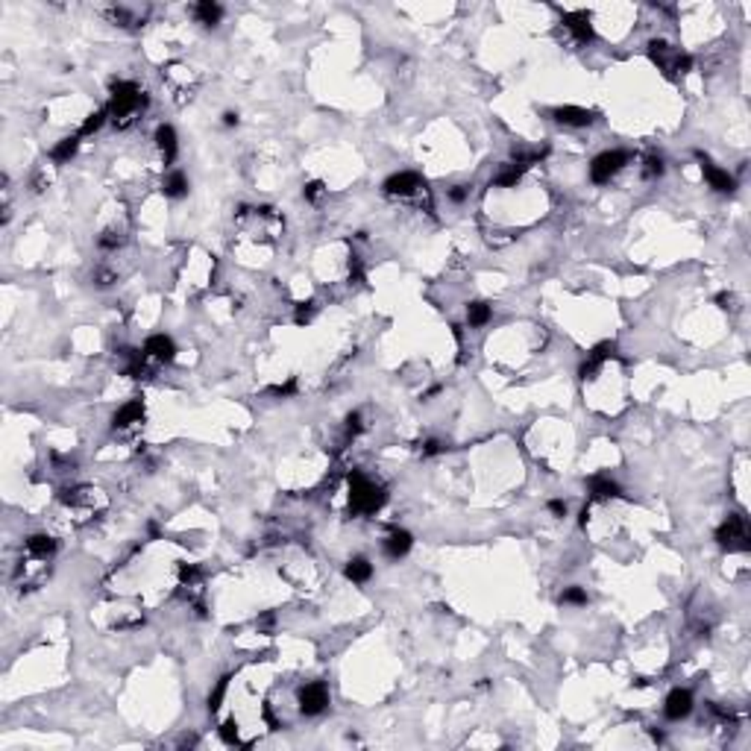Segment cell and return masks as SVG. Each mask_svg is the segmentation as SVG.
<instances>
[{
    "instance_id": "5bb4252c",
    "label": "cell",
    "mask_w": 751,
    "mask_h": 751,
    "mask_svg": "<svg viewBox=\"0 0 751 751\" xmlns=\"http://www.w3.org/2000/svg\"><path fill=\"white\" fill-rule=\"evenodd\" d=\"M24 546L36 560H47V558H53V552H56V540L47 534H32V537H27Z\"/></svg>"
},
{
    "instance_id": "d6986e66",
    "label": "cell",
    "mask_w": 751,
    "mask_h": 751,
    "mask_svg": "<svg viewBox=\"0 0 751 751\" xmlns=\"http://www.w3.org/2000/svg\"><path fill=\"white\" fill-rule=\"evenodd\" d=\"M188 188H191L188 176H185L182 171H173V173H168V179H164L162 191H164V197H173V200H179V197L188 194Z\"/></svg>"
},
{
    "instance_id": "3957f363",
    "label": "cell",
    "mask_w": 751,
    "mask_h": 751,
    "mask_svg": "<svg viewBox=\"0 0 751 751\" xmlns=\"http://www.w3.org/2000/svg\"><path fill=\"white\" fill-rule=\"evenodd\" d=\"M716 543L728 552H745L748 549V525H745V516L739 514H731L728 520L719 525L716 532Z\"/></svg>"
},
{
    "instance_id": "7402d4cb",
    "label": "cell",
    "mask_w": 751,
    "mask_h": 751,
    "mask_svg": "<svg viewBox=\"0 0 751 751\" xmlns=\"http://www.w3.org/2000/svg\"><path fill=\"white\" fill-rule=\"evenodd\" d=\"M523 173H525V168H520V164H505V168L499 171V176H496V185L499 188H514L516 182L523 179Z\"/></svg>"
},
{
    "instance_id": "d590c367",
    "label": "cell",
    "mask_w": 751,
    "mask_h": 751,
    "mask_svg": "<svg viewBox=\"0 0 751 751\" xmlns=\"http://www.w3.org/2000/svg\"><path fill=\"white\" fill-rule=\"evenodd\" d=\"M294 391H296V384H294V382H288V384H279V388H273L270 393H273V396H291Z\"/></svg>"
},
{
    "instance_id": "5b68a950",
    "label": "cell",
    "mask_w": 751,
    "mask_h": 751,
    "mask_svg": "<svg viewBox=\"0 0 751 751\" xmlns=\"http://www.w3.org/2000/svg\"><path fill=\"white\" fill-rule=\"evenodd\" d=\"M296 701H300V710L305 716L323 713L329 708V690H326V684H320V681L305 684V687H300V693H296Z\"/></svg>"
},
{
    "instance_id": "ffe728a7",
    "label": "cell",
    "mask_w": 751,
    "mask_h": 751,
    "mask_svg": "<svg viewBox=\"0 0 751 751\" xmlns=\"http://www.w3.org/2000/svg\"><path fill=\"white\" fill-rule=\"evenodd\" d=\"M76 150H80V138H62L59 144L50 150V159L56 164H68L76 156Z\"/></svg>"
},
{
    "instance_id": "83f0119b",
    "label": "cell",
    "mask_w": 751,
    "mask_h": 751,
    "mask_svg": "<svg viewBox=\"0 0 751 751\" xmlns=\"http://www.w3.org/2000/svg\"><path fill=\"white\" fill-rule=\"evenodd\" d=\"M449 200L458 203V206L467 203V200H470V185H452V188H449Z\"/></svg>"
},
{
    "instance_id": "44dd1931",
    "label": "cell",
    "mask_w": 751,
    "mask_h": 751,
    "mask_svg": "<svg viewBox=\"0 0 751 751\" xmlns=\"http://www.w3.org/2000/svg\"><path fill=\"white\" fill-rule=\"evenodd\" d=\"M490 317H493V312H490L488 303H470V305H467V323H470L472 329L488 326Z\"/></svg>"
},
{
    "instance_id": "d6a6232c",
    "label": "cell",
    "mask_w": 751,
    "mask_h": 751,
    "mask_svg": "<svg viewBox=\"0 0 751 751\" xmlns=\"http://www.w3.org/2000/svg\"><path fill=\"white\" fill-rule=\"evenodd\" d=\"M312 314H314V308H312V305H300V308H296V314H294V320H296V323H300V326H305L308 320H312Z\"/></svg>"
},
{
    "instance_id": "277c9868",
    "label": "cell",
    "mask_w": 751,
    "mask_h": 751,
    "mask_svg": "<svg viewBox=\"0 0 751 751\" xmlns=\"http://www.w3.org/2000/svg\"><path fill=\"white\" fill-rule=\"evenodd\" d=\"M625 164H628V153H622V150H605V153H599V156L590 162V179L596 185H605V182H611L613 176L625 168Z\"/></svg>"
},
{
    "instance_id": "9a60e30c",
    "label": "cell",
    "mask_w": 751,
    "mask_h": 751,
    "mask_svg": "<svg viewBox=\"0 0 751 751\" xmlns=\"http://www.w3.org/2000/svg\"><path fill=\"white\" fill-rule=\"evenodd\" d=\"M194 18H197V24H203V27H217L220 18H224V6L212 3V0H203V3L194 6Z\"/></svg>"
},
{
    "instance_id": "4dcf8cb0",
    "label": "cell",
    "mask_w": 751,
    "mask_h": 751,
    "mask_svg": "<svg viewBox=\"0 0 751 751\" xmlns=\"http://www.w3.org/2000/svg\"><path fill=\"white\" fill-rule=\"evenodd\" d=\"M444 449H446V446H444V444H440V440H435V437H432V440H426V444H423V446H420V452H423V458H432V455H440V452H444Z\"/></svg>"
},
{
    "instance_id": "2e32d148",
    "label": "cell",
    "mask_w": 751,
    "mask_h": 751,
    "mask_svg": "<svg viewBox=\"0 0 751 751\" xmlns=\"http://www.w3.org/2000/svg\"><path fill=\"white\" fill-rule=\"evenodd\" d=\"M587 484H590L593 499H616V496H622L620 484H616L613 479H607V476H593Z\"/></svg>"
},
{
    "instance_id": "9c48e42d",
    "label": "cell",
    "mask_w": 751,
    "mask_h": 751,
    "mask_svg": "<svg viewBox=\"0 0 751 751\" xmlns=\"http://www.w3.org/2000/svg\"><path fill=\"white\" fill-rule=\"evenodd\" d=\"M701 173H704V179H708V185L713 188V191H719V194H731L737 182H734V176L722 171V168H716V164L710 159H701Z\"/></svg>"
},
{
    "instance_id": "8992f818",
    "label": "cell",
    "mask_w": 751,
    "mask_h": 751,
    "mask_svg": "<svg viewBox=\"0 0 751 751\" xmlns=\"http://www.w3.org/2000/svg\"><path fill=\"white\" fill-rule=\"evenodd\" d=\"M382 188H384V194L388 197H408V194H414V191L423 188V179H420L414 171H400V173H391Z\"/></svg>"
},
{
    "instance_id": "6da1fadb",
    "label": "cell",
    "mask_w": 751,
    "mask_h": 751,
    "mask_svg": "<svg viewBox=\"0 0 751 751\" xmlns=\"http://www.w3.org/2000/svg\"><path fill=\"white\" fill-rule=\"evenodd\" d=\"M147 106V94L141 91L135 83H127V80H118L112 85V100H109V118L115 120L118 127H127L132 118H138L144 112Z\"/></svg>"
},
{
    "instance_id": "7a4b0ae2",
    "label": "cell",
    "mask_w": 751,
    "mask_h": 751,
    "mask_svg": "<svg viewBox=\"0 0 751 751\" xmlns=\"http://www.w3.org/2000/svg\"><path fill=\"white\" fill-rule=\"evenodd\" d=\"M349 505L356 514H376L384 505V490L356 470L349 476Z\"/></svg>"
},
{
    "instance_id": "30bf717a",
    "label": "cell",
    "mask_w": 751,
    "mask_h": 751,
    "mask_svg": "<svg viewBox=\"0 0 751 751\" xmlns=\"http://www.w3.org/2000/svg\"><path fill=\"white\" fill-rule=\"evenodd\" d=\"M552 118L563 127H590L596 120V115L581 106H558V109H552Z\"/></svg>"
},
{
    "instance_id": "1f68e13d",
    "label": "cell",
    "mask_w": 751,
    "mask_h": 751,
    "mask_svg": "<svg viewBox=\"0 0 751 751\" xmlns=\"http://www.w3.org/2000/svg\"><path fill=\"white\" fill-rule=\"evenodd\" d=\"M361 426H364V423H361V411H352V414H347V432H349L352 437H356V435L361 432Z\"/></svg>"
},
{
    "instance_id": "4fadbf2b",
    "label": "cell",
    "mask_w": 751,
    "mask_h": 751,
    "mask_svg": "<svg viewBox=\"0 0 751 751\" xmlns=\"http://www.w3.org/2000/svg\"><path fill=\"white\" fill-rule=\"evenodd\" d=\"M156 147L162 150L164 162H173L176 159V153H179V141H176V129L171 124H162L156 129Z\"/></svg>"
},
{
    "instance_id": "4316f807",
    "label": "cell",
    "mask_w": 751,
    "mask_h": 751,
    "mask_svg": "<svg viewBox=\"0 0 751 751\" xmlns=\"http://www.w3.org/2000/svg\"><path fill=\"white\" fill-rule=\"evenodd\" d=\"M323 191H326V188H323V182H308V185L303 188V197H305L308 203H317L320 197H323Z\"/></svg>"
},
{
    "instance_id": "ac0fdd59",
    "label": "cell",
    "mask_w": 751,
    "mask_h": 751,
    "mask_svg": "<svg viewBox=\"0 0 751 751\" xmlns=\"http://www.w3.org/2000/svg\"><path fill=\"white\" fill-rule=\"evenodd\" d=\"M347 578L352 581V584H367L370 578H373V563L367 560V558H352L349 563H347Z\"/></svg>"
},
{
    "instance_id": "8d00e7d4",
    "label": "cell",
    "mask_w": 751,
    "mask_h": 751,
    "mask_svg": "<svg viewBox=\"0 0 751 751\" xmlns=\"http://www.w3.org/2000/svg\"><path fill=\"white\" fill-rule=\"evenodd\" d=\"M238 112H224V127H238Z\"/></svg>"
},
{
    "instance_id": "484cf974",
    "label": "cell",
    "mask_w": 751,
    "mask_h": 751,
    "mask_svg": "<svg viewBox=\"0 0 751 751\" xmlns=\"http://www.w3.org/2000/svg\"><path fill=\"white\" fill-rule=\"evenodd\" d=\"M664 171H666V164H664V159H660V156H649L646 159V168H643L646 179H657V176H664Z\"/></svg>"
},
{
    "instance_id": "7c38bea8",
    "label": "cell",
    "mask_w": 751,
    "mask_h": 751,
    "mask_svg": "<svg viewBox=\"0 0 751 751\" xmlns=\"http://www.w3.org/2000/svg\"><path fill=\"white\" fill-rule=\"evenodd\" d=\"M144 356L156 358V361H173V356H176V344H173V338H168V335H153V338H147V344H144Z\"/></svg>"
},
{
    "instance_id": "ba28073f",
    "label": "cell",
    "mask_w": 751,
    "mask_h": 751,
    "mask_svg": "<svg viewBox=\"0 0 751 751\" xmlns=\"http://www.w3.org/2000/svg\"><path fill=\"white\" fill-rule=\"evenodd\" d=\"M560 24L567 27V32H569L572 39H576V44L593 41V24H590V15L587 12H567Z\"/></svg>"
},
{
    "instance_id": "603a6c76",
    "label": "cell",
    "mask_w": 751,
    "mask_h": 751,
    "mask_svg": "<svg viewBox=\"0 0 751 751\" xmlns=\"http://www.w3.org/2000/svg\"><path fill=\"white\" fill-rule=\"evenodd\" d=\"M106 118H109V112L106 109H97V112H91L85 118V124L80 127V138H88V135H94L97 129H100L103 124H106Z\"/></svg>"
},
{
    "instance_id": "e575fe53",
    "label": "cell",
    "mask_w": 751,
    "mask_h": 751,
    "mask_svg": "<svg viewBox=\"0 0 751 751\" xmlns=\"http://www.w3.org/2000/svg\"><path fill=\"white\" fill-rule=\"evenodd\" d=\"M546 508H549V514H555V516H567V502H560V499H552Z\"/></svg>"
},
{
    "instance_id": "e0dca14e",
    "label": "cell",
    "mask_w": 751,
    "mask_h": 751,
    "mask_svg": "<svg viewBox=\"0 0 751 751\" xmlns=\"http://www.w3.org/2000/svg\"><path fill=\"white\" fill-rule=\"evenodd\" d=\"M141 417H144V405H141L138 400H135V402H127V405L112 417V426H115V428H127V426H132V423H141Z\"/></svg>"
},
{
    "instance_id": "8fae6325",
    "label": "cell",
    "mask_w": 751,
    "mask_h": 751,
    "mask_svg": "<svg viewBox=\"0 0 751 751\" xmlns=\"http://www.w3.org/2000/svg\"><path fill=\"white\" fill-rule=\"evenodd\" d=\"M411 546H414V537L408 534L405 528H393V532L384 537V552H388V558H393V560L405 558L408 552H411Z\"/></svg>"
},
{
    "instance_id": "f1b7e54d",
    "label": "cell",
    "mask_w": 751,
    "mask_h": 751,
    "mask_svg": "<svg viewBox=\"0 0 751 751\" xmlns=\"http://www.w3.org/2000/svg\"><path fill=\"white\" fill-rule=\"evenodd\" d=\"M97 244H100V250H118L120 247V235H118V232H103V235L97 238Z\"/></svg>"
},
{
    "instance_id": "d4e9b609",
    "label": "cell",
    "mask_w": 751,
    "mask_h": 751,
    "mask_svg": "<svg viewBox=\"0 0 751 751\" xmlns=\"http://www.w3.org/2000/svg\"><path fill=\"white\" fill-rule=\"evenodd\" d=\"M560 602L563 605H576V607H581V605H587V590L584 587H576V584H572V587H567L560 593Z\"/></svg>"
},
{
    "instance_id": "52a82bcc",
    "label": "cell",
    "mask_w": 751,
    "mask_h": 751,
    "mask_svg": "<svg viewBox=\"0 0 751 751\" xmlns=\"http://www.w3.org/2000/svg\"><path fill=\"white\" fill-rule=\"evenodd\" d=\"M695 708V701H693V693L690 690H672L666 695V704H664V713H666V719L672 722H681V719H687V716L693 713Z\"/></svg>"
},
{
    "instance_id": "cb8c5ba5",
    "label": "cell",
    "mask_w": 751,
    "mask_h": 751,
    "mask_svg": "<svg viewBox=\"0 0 751 751\" xmlns=\"http://www.w3.org/2000/svg\"><path fill=\"white\" fill-rule=\"evenodd\" d=\"M226 690H229V675L220 678L215 684V690L208 693V713H217L220 710V704H224V699H226Z\"/></svg>"
},
{
    "instance_id": "f546056e",
    "label": "cell",
    "mask_w": 751,
    "mask_h": 751,
    "mask_svg": "<svg viewBox=\"0 0 751 751\" xmlns=\"http://www.w3.org/2000/svg\"><path fill=\"white\" fill-rule=\"evenodd\" d=\"M220 737H224V743H229V745H238V728H235V722L220 725Z\"/></svg>"
},
{
    "instance_id": "836d02e7",
    "label": "cell",
    "mask_w": 751,
    "mask_h": 751,
    "mask_svg": "<svg viewBox=\"0 0 751 751\" xmlns=\"http://www.w3.org/2000/svg\"><path fill=\"white\" fill-rule=\"evenodd\" d=\"M112 282H115V276L109 273V270H97V276H94V285H97V288H109Z\"/></svg>"
}]
</instances>
